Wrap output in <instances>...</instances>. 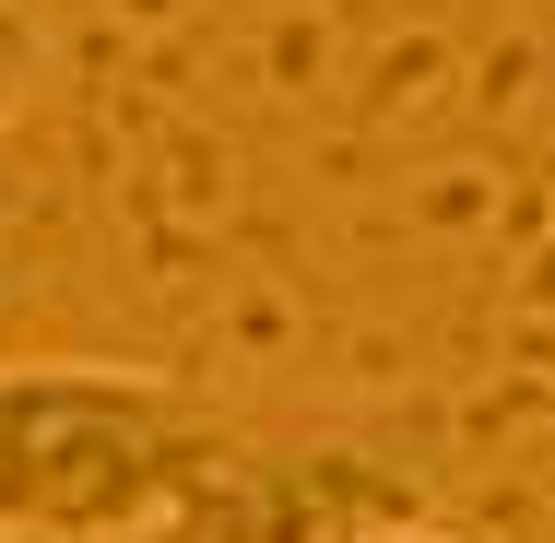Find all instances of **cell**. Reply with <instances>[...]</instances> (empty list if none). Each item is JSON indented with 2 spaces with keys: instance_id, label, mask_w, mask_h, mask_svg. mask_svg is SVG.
Listing matches in <instances>:
<instances>
[{
  "instance_id": "3",
  "label": "cell",
  "mask_w": 555,
  "mask_h": 543,
  "mask_svg": "<svg viewBox=\"0 0 555 543\" xmlns=\"http://www.w3.org/2000/svg\"><path fill=\"white\" fill-rule=\"evenodd\" d=\"M36 60H48V36H36V0H0V118L36 95Z\"/></svg>"
},
{
  "instance_id": "2",
  "label": "cell",
  "mask_w": 555,
  "mask_h": 543,
  "mask_svg": "<svg viewBox=\"0 0 555 543\" xmlns=\"http://www.w3.org/2000/svg\"><path fill=\"white\" fill-rule=\"evenodd\" d=\"M390 520H414V484L390 461L284 449V437L248 426L142 543H366V532H390Z\"/></svg>"
},
{
  "instance_id": "1",
  "label": "cell",
  "mask_w": 555,
  "mask_h": 543,
  "mask_svg": "<svg viewBox=\"0 0 555 543\" xmlns=\"http://www.w3.org/2000/svg\"><path fill=\"white\" fill-rule=\"evenodd\" d=\"M236 437H248V414L202 402L190 378L24 354V366H0V532L142 543Z\"/></svg>"
},
{
  "instance_id": "4",
  "label": "cell",
  "mask_w": 555,
  "mask_h": 543,
  "mask_svg": "<svg viewBox=\"0 0 555 543\" xmlns=\"http://www.w3.org/2000/svg\"><path fill=\"white\" fill-rule=\"evenodd\" d=\"M366 543H461V532H438V520L414 508V520H390V532H366Z\"/></svg>"
}]
</instances>
